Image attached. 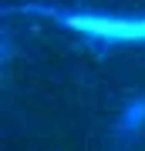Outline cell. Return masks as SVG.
Masks as SVG:
<instances>
[{"label":"cell","instance_id":"cell-1","mask_svg":"<svg viewBox=\"0 0 145 151\" xmlns=\"http://www.w3.org/2000/svg\"><path fill=\"white\" fill-rule=\"evenodd\" d=\"M138 128H145V94L132 97L118 118V134H135Z\"/></svg>","mask_w":145,"mask_h":151}]
</instances>
